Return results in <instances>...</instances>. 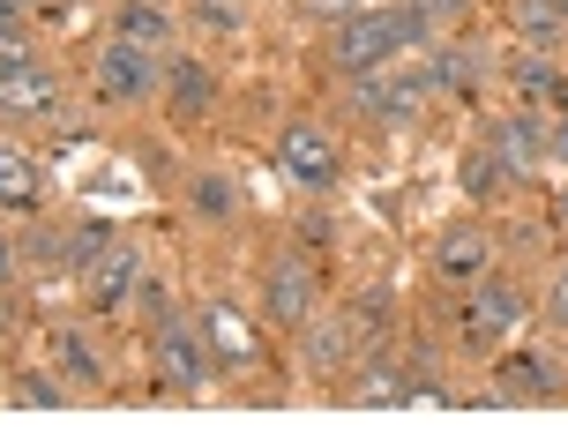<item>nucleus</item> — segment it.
<instances>
[{"label":"nucleus","mask_w":568,"mask_h":448,"mask_svg":"<svg viewBox=\"0 0 568 448\" xmlns=\"http://www.w3.org/2000/svg\"><path fill=\"white\" fill-rule=\"evenodd\" d=\"M38 38H30L23 23H0V75H23V68H38Z\"/></svg>","instance_id":"26"},{"label":"nucleus","mask_w":568,"mask_h":448,"mask_svg":"<svg viewBox=\"0 0 568 448\" xmlns=\"http://www.w3.org/2000/svg\"><path fill=\"white\" fill-rule=\"evenodd\" d=\"M0 210H16V217L45 210V172H38V157L16 150V142H0Z\"/></svg>","instance_id":"18"},{"label":"nucleus","mask_w":568,"mask_h":448,"mask_svg":"<svg viewBox=\"0 0 568 448\" xmlns=\"http://www.w3.org/2000/svg\"><path fill=\"white\" fill-rule=\"evenodd\" d=\"M509 23L531 53H554L568 38V0H509Z\"/></svg>","instance_id":"21"},{"label":"nucleus","mask_w":568,"mask_h":448,"mask_svg":"<svg viewBox=\"0 0 568 448\" xmlns=\"http://www.w3.org/2000/svg\"><path fill=\"white\" fill-rule=\"evenodd\" d=\"M195 329H202L210 359L225 366V374H247V366H262V336H255V322L232 307V299H202V307H195Z\"/></svg>","instance_id":"8"},{"label":"nucleus","mask_w":568,"mask_h":448,"mask_svg":"<svg viewBox=\"0 0 568 448\" xmlns=\"http://www.w3.org/2000/svg\"><path fill=\"white\" fill-rule=\"evenodd\" d=\"M60 105V75L38 60L23 75H0V120H45Z\"/></svg>","instance_id":"17"},{"label":"nucleus","mask_w":568,"mask_h":448,"mask_svg":"<svg viewBox=\"0 0 568 448\" xmlns=\"http://www.w3.org/2000/svg\"><path fill=\"white\" fill-rule=\"evenodd\" d=\"M16 404H23V411H60V404H68V389H60V381H45V374H23V381H16Z\"/></svg>","instance_id":"28"},{"label":"nucleus","mask_w":568,"mask_h":448,"mask_svg":"<svg viewBox=\"0 0 568 448\" xmlns=\"http://www.w3.org/2000/svg\"><path fill=\"white\" fill-rule=\"evenodd\" d=\"M0 23H23V0H0Z\"/></svg>","instance_id":"34"},{"label":"nucleus","mask_w":568,"mask_h":448,"mask_svg":"<svg viewBox=\"0 0 568 448\" xmlns=\"http://www.w3.org/2000/svg\"><path fill=\"white\" fill-rule=\"evenodd\" d=\"M426 366H404V359H367L352 381H344V396L352 404H367V411H397V404H419V396H434V381H419Z\"/></svg>","instance_id":"9"},{"label":"nucleus","mask_w":568,"mask_h":448,"mask_svg":"<svg viewBox=\"0 0 568 448\" xmlns=\"http://www.w3.org/2000/svg\"><path fill=\"white\" fill-rule=\"evenodd\" d=\"M456 180H464V195L471 202H501V187H509V172H501V157L494 150H464V165H456Z\"/></svg>","instance_id":"22"},{"label":"nucleus","mask_w":568,"mask_h":448,"mask_svg":"<svg viewBox=\"0 0 568 448\" xmlns=\"http://www.w3.org/2000/svg\"><path fill=\"white\" fill-rule=\"evenodd\" d=\"M382 23H389V45H397V53H426V45L442 38V30L419 16V0H404V8H382Z\"/></svg>","instance_id":"23"},{"label":"nucleus","mask_w":568,"mask_h":448,"mask_svg":"<svg viewBox=\"0 0 568 448\" xmlns=\"http://www.w3.org/2000/svg\"><path fill=\"white\" fill-rule=\"evenodd\" d=\"M150 366H158V389H172V396H202V389H210V374H217L202 329L180 307L150 314Z\"/></svg>","instance_id":"1"},{"label":"nucleus","mask_w":568,"mask_h":448,"mask_svg":"<svg viewBox=\"0 0 568 448\" xmlns=\"http://www.w3.org/2000/svg\"><path fill=\"white\" fill-rule=\"evenodd\" d=\"M486 83V53L471 38H434L426 45V90L434 98H479Z\"/></svg>","instance_id":"10"},{"label":"nucleus","mask_w":568,"mask_h":448,"mask_svg":"<svg viewBox=\"0 0 568 448\" xmlns=\"http://www.w3.org/2000/svg\"><path fill=\"white\" fill-rule=\"evenodd\" d=\"M486 150L501 157L509 180H531V172L546 165V120H539V112H509V120L486 128Z\"/></svg>","instance_id":"12"},{"label":"nucleus","mask_w":568,"mask_h":448,"mask_svg":"<svg viewBox=\"0 0 568 448\" xmlns=\"http://www.w3.org/2000/svg\"><path fill=\"white\" fill-rule=\"evenodd\" d=\"M8 284H16V247L0 240V292H8Z\"/></svg>","instance_id":"33"},{"label":"nucleus","mask_w":568,"mask_h":448,"mask_svg":"<svg viewBox=\"0 0 568 448\" xmlns=\"http://www.w3.org/2000/svg\"><path fill=\"white\" fill-rule=\"evenodd\" d=\"M277 172L292 187H307V195H329L344 180V142L322 128V120H284L277 135Z\"/></svg>","instance_id":"3"},{"label":"nucleus","mask_w":568,"mask_h":448,"mask_svg":"<svg viewBox=\"0 0 568 448\" xmlns=\"http://www.w3.org/2000/svg\"><path fill=\"white\" fill-rule=\"evenodd\" d=\"M494 404H554L561 396V366L539 359V352H516V359H501V381H494Z\"/></svg>","instance_id":"14"},{"label":"nucleus","mask_w":568,"mask_h":448,"mask_svg":"<svg viewBox=\"0 0 568 448\" xmlns=\"http://www.w3.org/2000/svg\"><path fill=\"white\" fill-rule=\"evenodd\" d=\"M554 217H561V224H568V180H561V195H554Z\"/></svg>","instance_id":"35"},{"label":"nucleus","mask_w":568,"mask_h":448,"mask_svg":"<svg viewBox=\"0 0 568 448\" xmlns=\"http://www.w3.org/2000/svg\"><path fill=\"white\" fill-rule=\"evenodd\" d=\"M546 322H554V329H568V269H554V284H546Z\"/></svg>","instance_id":"31"},{"label":"nucleus","mask_w":568,"mask_h":448,"mask_svg":"<svg viewBox=\"0 0 568 448\" xmlns=\"http://www.w3.org/2000/svg\"><path fill=\"white\" fill-rule=\"evenodd\" d=\"M419 16L434 30H456V23H471V16H479V0H419Z\"/></svg>","instance_id":"30"},{"label":"nucleus","mask_w":568,"mask_h":448,"mask_svg":"<svg viewBox=\"0 0 568 448\" xmlns=\"http://www.w3.org/2000/svg\"><path fill=\"white\" fill-rule=\"evenodd\" d=\"M426 68H374V75H352V105L382 120V128H412L426 112Z\"/></svg>","instance_id":"6"},{"label":"nucleus","mask_w":568,"mask_h":448,"mask_svg":"<svg viewBox=\"0 0 568 448\" xmlns=\"http://www.w3.org/2000/svg\"><path fill=\"white\" fill-rule=\"evenodd\" d=\"M255 307H262V322H270V329H307V314L322 307V284H314V262H307V254L277 247L270 262H262Z\"/></svg>","instance_id":"2"},{"label":"nucleus","mask_w":568,"mask_h":448,"mask_svg":"<svg viewBox=\"0 0 568 448\" xmlns=\"http://www.w3.org/2000/svg\"><path fill=\"white\" fill-rule=\"evenodd\" d=\"M426 262H434L442 284H479L486 269H494V232H486V224H449Z\"/></svg>","instance_id":"11"},{"label":"nucleus","mask_w":568,"mask_h":448,"mask_svg":"<svg viewBox=\"0 0 568 448\" xmlns=\"http://www.w3.org/2000/svg\"><path fill=\"white\" fill-rule=\"evenodd\" d=\"M53 359L68 366V374H75L83 389H98V381H105V366H98V352H90V344H83L75 329H60V336H53Z\"/></svg>","instance_id":"24"},{"label":"nucleus","mask_w":568,"mask_h":448,"mask_svg":"<svg viewBox=\"0 0 568 448\" xmlns=\"http://www.w3.org/2000/svg\"><path fill=\"white\" fill-rule=\"evenodd\" d=\"M195 30H210V38H232V30H240V8H232V0H195Z\"/></svg>","instance_id":"29"},{"label":"nucleus","mask_w":568,"mask_h":448,"mask_svg":"<svg viewBox=\"0 0 568 448\" xmlns=\"http://www.w3.org/2000/svg\"><path fill=\"white\" fill-rule=\"evenodd\" d=\"M524 329V284L494 277L486 269L479 284H464V307H456V336L471 344V352H486V344H501V336Z\"/></svg>","instance_id":"5"},{"label":"nucleus","mask_w":568,"mask_h":448,"mask_svg":"<svg viewBox=\"0 0 568 448\" xmlns=\"http://www.w3.org/2000/svg\"><path fill=\"white\" fill-rule=\"evenodd\" d=\"M307 366L314 374H344V366H359V329H352V314H307Z\"/></svg>","instance_id":"15"},{"label":"nucleus","mask_w":568,"mask_h":448,"mask_svg":"<svg viewBox=\"0 0 568 448\" xmlns=\"http://www.w3.org/2000/svg\"><path fill=\"white\" fill-rule=\"evenodd\" d=\"M165 98H172V112L202 120V112L217 105V75H210V60H195V53L165 60Z\"/></svg>","instance_id":"20"},{"label":"nucleus","mask_w":568,"mask_h":448,"mask_svg":"<svg viewBox=\"0 0 568 448\" xmlns=\"http://www.w3.org/2000/svg\"><path fill=\"white\" fill-rule=\"evenodd\" d=\"M329 60H337V75H374V68H389L397 45H389L382 8H352V16H337V30H329Z\"/></svg>","instance_id":"7"},{"label":"nucleus","mask_w":568,"mask_h":448,"mask_svg":"<svg viewBox=\"0 0 568 448\" xmlns=\"http://www.w3.org/2000/svg\"><path fill=\"white\" fill-rule=\"evenodd\" d=\"M172 30H180V8L172 0H120V16H113V38H128L142 53H165Z\"/></svg>","instance_id":"16"},{"label":"nucleus","mask_w":568,"mask_h":448,"mask_svg":"<svg viewBox=\"0 0 568 448\" xmlns=\"http://www.w3.org/2000/svg\"><path fill=\"white\" fill-rule=\"evenodd\" d=\"M187 210H195L202 224H240L247 195H240V180H232L225 165H202L195 180H187Z\"/></svg>","instance_id":"19"},{"label":"nucleus","mask_w":568,"mask_h":448,"mask_svg":"<svg viewBox=\"0 0 568 448\" xmlns=\"http://www.w3.org/2000/svg\"><path fill=\"white\" fill-rule=\"evenodd\" d=\"M83 277H90V314H120V307H128V292L142 284V247L113 240V247L98 254Z\"/></svg>","instance_id":"13"},{"label":"nucleus","mask_w":568,"mask_h":448,"mask_svg":"<svg viewBox=\"0 0 568 448\" xmlns=\"http://www.w3.org/2000/svg\"><path fill=\"white\" fill-rule=\"evenodd\" d=\"M90 90L105 105H150L165 90V53H142V45L113 38V45H98V60H90Z\"/></svg>","instance_id":"4"},{"label":"nucleus","mask_w":568,"mask_h":448,"mask_svg":"<svg viewBox=\"0 0 568 448\" xmlns=\"http://www.w3.org/2000/svg\"><path fill=\"white\" fill-rule=\"evenodd\" d=\"M113 247V224H75V232H68V269H90V262H98V254Z\"/></svg>","instance_id":"27"},{"label":"nucleus","mask_w":568,"mask_h":448,"mask_svg":"<svg viewBox=\"0 0 568 448\" xmlns=\"http://www.w3.org/2000/svg\"><path fill=\"white\" fill-rule=\"evenodd\" d=\"M509 83L524 90L531 105H539V98H554V60H546V53H531V45H524V53L509 60Z\"/></svg>","instance_id":"25"},{"label":"nucleus","mask_w":568,"mask_h":448,"mask_svg":"<svg viewBox=\"0 0 568 448\" xmlns=\"http://www.w3.org/2000/svg\"><path fill=\"white\" fill-rule=\"evenodd\" d=\"M546 157H554V165H568V120H554V128H546Z\"/></svg>","instance_id":"32"}]
</instances>
